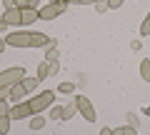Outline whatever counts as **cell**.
<instances>
[{
  "instance_id": "1",
  "label": "cell",
  "mask_w": 150,
  "mask_h": 135,
  "mask_svg": "<svg viewBox=\"0 0 150 135\" xmlns=\"http://www.w3.org/2000/svg\"><path fill=\"white\" fill-rule=\"evenodd\" d=\"M5 43L10 45V48H45V45H50V38L43 35V33L18 30V33H10V35H8Z\"/></svg>"
},
{
  "instance_id": "2",
  "label": "cell",
  "mask_w": 150,
  "mask_h": 135,
  "mask_svg": "<svg viewBox=\"0 0 150 135\" xmlns=\"http://www.w3.org/2000/svg\"><path fill=\"white\" fill-rule=\"evenodd\" d=\"M55 100V93L53 90H43V93H38V95H33L30 100H28V105H30V113L33 115H40L45 108H50Z\"/></svg>"
},
{
  "instance_id": "3",
  "label": "cell",
  "mask_w": 150,
  "mask_h": 135,
  "mask_svg": "<svg viewBox=\"0 0 150 135\" xmlns=\"http://www.w3.org/2000/svg\"><path fill=\"white\" fill-rule=\"evenodd\" d=\"M25 78V68L15 65V68H8V70L0 73V88H13Z\"/></svg>"
},
{
  "instance_id": "4",
  "label": "cell",
  "mask_w": 150,
  "mask_h": 135,
  "mask_svg": "<svg viewBox=\"0 0 150 135\" xmlns=\"http://www.w3.org/2000/svg\"><path fill=\"white\" fill-rule=\"evenodd\" d=\"M65 5H68L65 0H50L45 8H40V18H43V20H53L60 13H65Z\"/></svg>"
},
{
  "instance_id": "5",
  "label": "cell",
  "mask_w": 150,
  "mask_h": 135,
  "mask_svg": "<svg viewBox=\"0 0 150 135\" xmlns=\"http://www.w3.org/2000/svg\"><path fill=\"white\" fill-rule=\"evenodd\" d=\"M75 105H78V113H80L85 120H90V123L95 120V108H93V103L88 100L85 95H78V98H75Z\"/></svg>"
},
{
  "instance_id": "6",
  "label": "cell",
  "mask_w": 150,
  "mask_h": 135,
  "mask_svg": "<svg viewBox=\"0 0 150 135\" xmlns=\"http://www.w3.org/2000/svg\"><path fill=\"white\" fill-rule=\"evenodd\" d=\"M3 20L8 23V28H15V25H23V10L20 8H8L5 13H3Z\"/></svg>"
},
{
  "instance_id": "7",
  "label": "cell",
  "mask_w": 150,
  "mask_h": 135,
  "mask_svg": "<svg viewBox=\"0 0 150 135\" xmlns=\"http://www.w3.org/2000/svg\"><path fill=\"white\" fill-rule=\"evenodd\" d=\"M55 73H58V63H48V60H45V63H40V68H38V80L43 83L45 78H50V75H55Z\"/></svg>"
},
{
  "instance_id": "8",
  "label": "cell",
  "mask_w": 150,
  "mask_h": 135,
  "mask_svg": "<svg viewBox=\"0 0 150 135\" xmlns=\"http://www.w3.org/2000/svg\"><path fill=\"white\" fill-rule=\"evenodd\" d=\"M28 115H33L28 103H15V108L10 110V118L13 120H23V118H28Z\"/></svg>"
},
{
  "instance_id": "9",
  "label": "cell",
  "mask_w": 150,
  "mask_h": 135,
  "mask_svg": "<svg viewBox=\"0 0 150 135\" xmlns=\"http://www.w3.org/2000/svg\"><path fill=\"white\" fill-rule=\"evenodd\" d=\"M38 18H40V10H35V8H25V10H23V25H33Z\"/></svg>"
},
{
  "instance_id": "10",
  "label": "cell",
  "mask_w": 150,
  "mask_h": 135,
  "mask_svg": "<svg viewBox=\"0 0 150 135\" xmlns=\"http://www.w3.org/2000/svg\"><path fill=\"white\" fill-rule=\"evenodd\" d=\"M25 95H28V93H25V88H23L20 83L10 88V100H13V103H20V100H23V98H25Z\"/></svg>"
},
{
  "instance_id": "11",
  "label": "cell",
  "mask_w": 150,
  "mask_h": 135,
  "mask_svg": "<svg viewBox=\"0 0 150 135\" xmlns=\"http://www.w3.org/2000/svg\"><path fill=\"white\" fill-rule=\"evenodd\" d=\"M20 85L25 88V93H33L38 85H40V80H38V78H23V80H20Z\"/></svg>"
},
{
  "instance_id": "12",
  "label": "cell",
  "mask_w": 150,
  "mask_h": 135,
  "mask_svg": "<svg viewBox=\"0 0 150 135\" xmlns=\"http://www.w3.org/2000/svg\"><path fill=\"white\" fill-rule=\"evenodd\" d=\"M140 78L150 83V58H145L143 63H140Z\"/></svg>"
},
{
  "instance_id": "13",
  "label": "cell",
  "mask_w": 150,
  "mask_h": 135,
  "mask_svg": "<svg viewBox=\"0 0 150 135\" xmlns=\"http://www.w3.org/2000/svg\"><path fill=\"white\" fill-rule=\"evenodd\" d=\"M75 113H78V105H75V103H70V105H63V120H70Z\"/></svg>"
},
{
  "instance_id": "14",
  "label": "cell",
  "mask_w": 150,
  "mask_h": 135,
  "mask_svg": "<svg viewBox=\"0 0 150 135\" xmlns=\"http://www.w3.org/2000/svg\"><path fill=\"white\" fill-rule=\"evenodd\" d=\"M10 115H3V118H0V135H8L10 133Z\"/></svg>"
},
{
  "instance_id": "15",
  "label": "cell",
  "mask_w": 150,
  "mask_h": 135,
  "mask_svg": "<svg viewBox=\"0 0 150 135\" xmlns=\"http://www.w3.org/2000/svg\"><path fill=\"white\" fill-rule=\"evenodd\" d=\"M53 45H55V43H50L48 50H45V60H48V63H58V50H55Z\"/></svg>"
},
{
  "instance_id": "16",
  "label": "cell",
  "mask_w": 150,
  "mask_h": 135,
  "mask_svg": "<svg viewBox=\"0 0 150 135\" xmlns=\"http://www.w3.org/2000/svg\"><path fill=\"white\" fill-rule=\"evenodd\" d=\"M43 128H45V118L43 115H35L30 120V130H43Z\"/></svg>"
},
{
  "instance_id": "17",
  "label": "cell",
  "mask_w": 150,
  "mask_h": 135,
  "mask_svg": "<svg viewBox=\"0 0 150 135\" xmlns=\"http://www.w3.org/2000/svg\"><path fill=\"white\" fill-rule=\"evenodd\" d=\"M15 8L25 10V8H38V0H15Z\"/></svg>"
},
{
  "instance_id": "18",
  "label": "cell",
  "mask_w": 150,
  "mask_h": 135,
  "mask_svg": "<svg viewBox=\"0 0 150 135\" xmlns=\"http://www.w3.org/2000/svg\"><path fill=\"white\" fill-rule=\"evenodd\" d=\"M112 135H138V130H135V128H130V125H125V128L112 130Z\"/></svg>"
},
{
  "instance_id": "19",
  "label": "cell",
  "mask_w": 150,
  "mask_h": 135,
  "mask_svg": "<svg viewBox=\"0 0 150 135\" xmlns=\"http://www.w3.org/2000/svg\"><path fill=\"white\" fill-rule=\"evenodd\" d=\"M50 118H53V120H63V105H55V108H50Z\"/></svg>"
},
{
  "instance_id": "20",
  "label": "cell",
  "mask_w": 150,
  "mask_h": 135,
  "mask_svg": "<svg viewBox=\"0 0 150 135\" xmlns=\"http://www.w3.org/2000/svg\"><path fill=\"white\" fill-rule=\"evenodd\" d=\"M140 35H143V38L150 35V13H148V18L143 20V25H140Z\"/></svg>"
},
{
  "instance_id": "21",
  "label": "cell",
  "mask_w": 150,
  "mask_h": 135,
  "mask_svg": "<svg viewBox=\"0 0 150 135\" xmlns=\"http://www.w3.org/2000/svg\"><path fill=\"white\" fill-rule=\"evenodd\" d=\"M58 90L63 93V95H70V93L75 90V85H73V83H63V85H58Z\"/></svg>"
},
{
  "instance_id": "22",
  "label": "cell",
  "mask_w": 150,
  "mask_h": 135,
  "mask_svg": "<svg viewBox=\"0 0 150 135\" xmlns=\"http://www.w3.org/2000/svg\"><path fill=\"white\" fill-rule=\"evenodd\" d=\"M128 125H130V128H135V130L140 128V120H138V115H135V113H128Z\"/></svg>"
},
{
  "instance_id": "23",
  "label": "cell",
  "mask_w": 150,
  "mask_h": 135,
  "mask_svg": "<svg viewBox=\"0 0 150 135\" xmlns=\"http://www.w3.org/2000/svg\"><path fill=\"white\" fill-rule=\"evenodd\" d=\"M10 103H8V100H5V103H0V118H3V115H10Z\"/></svg>"
},
{
  "instance_id": "24",
  "label": "cell",
  "mask_w": 150,
  "mask_h": 135,
  "mask_svg": "<svg viewBox=\"0 0 150 135\" xmlns=\"http://www.w3.org/2000/svg\"><path fill=\"white\" fill-rule=\"evenodd\" d=\"M10 100V88H0V103Z\"/></svg>"
},
{
  "instance_id": "25",
  "label": "cell",
  "mask_w": 150,
  "mask_h": 135,
  "mask_svg": "<svg viewBox=\"0 0 150 135\" xmlns=\"http://www.w3.org/2000/svg\"><path fill=\"white\" fill-rule=\"evenodd\" d=\"M105 3H108V8H110V10H118V8L123 5L125 0H105Z\"/></svg>"
},
{
  "instance_id": "26",
  "label": "cell",
  "mask_w": 150,
  "mask_h": 135,
  "mask_svg": "<svg viewBox=\"0 0 150 135\" xmlns=\"http://www.w3.org/2000/svg\"><path fill=\"white\" fill-rule=\"evenodd\" d=\"M95 10H98V13H105V10H108V3H105V0H100V3H95Z\"/></svg>"
},
{
  "instance_id": "27",
  "label": "cell",
  "mask_w": 150,
  "mask_h": 135,
  "mask_svg": "<svg viewBox=\"0 0 150 135\" xmlns=\"http://www.w3.org/2000/svg\"><path fill=\"white\" fill-rule=\"evenodd\" d=\"M130 48H133V50H140L143 45H140V40H133V43H130Z\"/></svg>"
},
{
  "instance_id": "28",
  "label": "cell",
  "mask_w": 150,
  "mask_h": 135,
  "mask_svg": "<svg viewBox=\"0 0 150 135\" xmlns=\"http://www.w3.org/2000/svg\"><path fill=\"white\" fill-rule=\"evenodd\" d=\"M100 135H112V130H110V128H103V130H100Z\"/></svg>"
},
{
  "instance_id": "29",
  "label": "cell",
  "mask_w": 150,
  "mask_h": 135,
  "mask_svg": "<svg viewBox=\"0 0 150 135\" xmlns=\"http://www.w3.org/2000/svg\"><path fill=\"white\" fill-rule=\"evenodd\" d=\"M0 30H8V23L3 20V18H0Z\"/></svg>"
},
{
  "instance_id": "30",
  "label": "cell",
  "mask_w": 150,
  "mask_h": 135,
  "mask_svg": "<svg viewBox=\"0 0 150 135\" xmlns=\"http://www.w3.org/2000/svg\"><path fill=\"white\" fill-rule=\"evenodd\" d=\"M5 45H8V43H5V40H3V38H0V53L5 50Z\"/></svg>"
},
{
  "instance_id": "31",
  "label": "cell",
  "mask_w": 150,
  "mask_h": 135,
  "mask_svg": "<svg viewBox=\"0 0 150 135\" xmlns=\"http://www.w3.org/2000/svg\"><path fill=\"white\" fill-rule=\"evenodd\" d=\"M90 3H100V0H83V5H90Z\"/></svg>"
},
{
  "instance_id": "32",
  "label": "cell",
  "mask_w": 150,
  "mask_h": 135,
  "mask_svg": "<svg viewBox=\"0 0 150 135\" xmlns=\"http://www.w3.org/2000/svg\"><path fill=\"white\" fill-rule=\"evenodd\" d=\"M143 113H145V115H148V118H150V105H148V108H145V110H143Z\"/></svg>"
},
{
  "instance_id": "33",
  "label": "cell",
  "mask_w": 150,
  "mask_h": 135,
  "mask_svg": "<svg viewBox=\"0 0 150 135\" xmlns=\"http://www.w3.org/2000/svg\"><path fill=\"white\" fill-rule=\"evenodd\" d=\"M65 3H68V5H70V3H83V0H65Z\"/></svg>"
}]
</instances>
